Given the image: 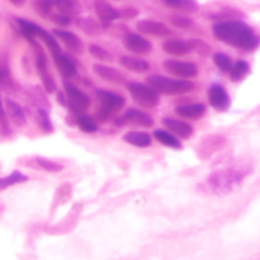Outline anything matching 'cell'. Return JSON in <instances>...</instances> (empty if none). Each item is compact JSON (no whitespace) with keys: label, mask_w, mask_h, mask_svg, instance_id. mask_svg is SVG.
<instances>
[{"label":"cell","mask_w":260,"mask_h":260,"mask_svg":"<svg viewBox=\"0 0 260 260\" xmlns=\"http://www.w3.org/2000/svg\"><path fill=\"white\" fill-rule=\"evenodd\" d=\"M212 30L217 40L239 50L253 51L259 46L258 35L241 20H222L216 23Z\"/></svg>","instance_id":"1"},{"label":"cell","mask_w":260,"mask_h":260,"mask_svg":"<svg viewBox=\"0 0 260 260\" xmlns=\"http://www.w3.org/2000/svg\"><path fill=\"white\" fill-rule=\"evenodd\" d=\"M147 84L157 94H165V95H180V94L189 93L194 89V84L190 80L170 79L162 75L149 76Z\"/></svg>","instance_id":"2"},{"label":"cell","mask_w":260,"mask_h":260,"mask_svg":"<svg viewBox=\"0 0 260 260\" xmlns=\"http://www.w3.org/2000/svg\"><path fill=\"white\" fill-rule=\"evenodd\" d=\"M127 90L135 102L144 108H154L159 104V94L149 85L140 83H127Z\"/></svg>","instance_id":"3"},{"label":"cell","mask_w":260,"mask_h":260,"mask_svg":"<svg viewBox=\"0 0 260 260\" xmlns=\"http://www.w3.org/2000/svg\"><path fill=\"white\" fill-rule=\"evenodd\" d=\"M63 91L68 99V107L74 113L83 114L90 106V99L74 84L63 81Z\"/></svg>","instance_id":"4"},{"label":"cell","mask_w":260,"mask_h":260,"mask_svg":"<svg viewBox=\"0 0 260 260\" xmlns=\"http://www.w3.org/2000/svg\"><path fill=\"white\" fill-rule=\"evenodd\" d=\"M165 71L179 79H192L198 74L197 66L193 62H183V61L167 60L162 63Z\"/></svg>","instance_id":"5"},{"label":"cell","mask_w":260,"mask_h":260,"mask_svg":"<svg viewBox=\"0 0 260 260\" xmlns=\"http://www.w3.org/2000/svg\"><path fill=\"white\" fill-rule=\"evenodd\" d=\"M208 102H210L211 107L217 111H226L230 106V98H229L228 91L220 84H213L208 89Z\"/></svg>","instance_id":"6"},{"label":"cell","mask_w":260,"mask_h":260,"mask_svg":"<svg viewBox=\"0 0 260 260\" xmlns=\"http://www.w3.org/2000/svg\"><path fill=\"white\" fill-rule=\"evenodd\" d=\"M123 46L127 50L131 51V52L141 56L147 55V53H150L152 51L151 42L145 40L141 36L135 35V33H129V35H127L123 38Z\"/></svg>","instance_id":"7"},{"label":"cell","mask_w":260,"mask_h":260,"mask_svg":"<svg viewBox=\"0 0 260 260\" xmlns=\"http://www.w3.org/2000/svg\"><path fill=\"white\" fill-rule=\"evenodd\" d=\"M118 121L119 122H117V123L119 124L127 123L132 124V126L144 127V128H149V127H152V124H154V121H152V118L149 114L144 113L141 111H137V109H129V111H127Z\"/></svg>","instance_id":"8"},{"label":"cell","mask_w":260,"mask_h":260,"mask_svg":"<svg viewBox=\"0 0 260 260\" xmlns=\"http://www.w3.org/2000/svg\"><path fill=\"white\" fill-rule=\"evenodd\" d=\"M93 70L99 78L108 81V83L114 84V85H123L127 83L126 76L114 68H109V66L102 65V63H94Z\"/></svg>","instance_id":"9"},{"label":"cell","mask_w":260,"mask_h":260,"mask_svg":"<svg viewBox=\"0 0 260 260\" xmlns=\"http://www.w3.org/2000/svg\"><path fill=\"white\" fill-rule=\"evenodd\" d=\"M137 29L140 32L145 33V35L155 36V37H167L172 33V30L169 29L168 25H165L164 23L156 22V20H140L137 23Z\"/></svg>","instance_id":"10"},{"label":"cell","mask_w":260,"mask_h":260,"mask_svg":"<svg viewBox=\"0 0 260 260\" xmlns=\"http://www.w3.org/2000/svg\"><path fill=\"white\" fill-rule=\"evenodd\" d=\"M56 37L66 46L69 51H71L73 53H83L84 51V43L80 38L76 35H74L73 32H69V30H61V29H55L53 30Z\"/></svg>","instance_id":"11"},{"label":"cell","mask_w":260,"mask_h":260,"mask_svg":"<svg viewBox=\"0 0 260 260\" xmlns=\"http://www.w3.org/2000/svg\"><path fill=\"white\" fill-rule=\"evenodd\" d=\"M162 124L172 132V135H175L179 139H189L193 135V127L187 122L179 121V119L174 118H164L162 119Z\"/></svg>","instance_id":"12"},{"label":"cell","mask_w":260,"mask_h":260,"mask_svg":"<svg viewBox=\"0 0 260 260\" xmlns=\"http://www.w3.org/2000/svg\"><path fill=\"white\" fill-rule=\"evenodd\" d=\"M94 9L104 27L109 25L114 19L118 18V10L114 9L106 0H94Z\"/></svg>","instance_id":"13"},{"label":"cell","mask_w":260,"mask_h":260,"mask_svg":"<svg viewBox=\"0 0 260 260\" xmlns=\"http://www.w3.org/2000/svg\"><path fill=\"white\" fill-rule=\"evenodd\" d=\"M96 96H98L99 102H101L102 107L111 109L112 112H118L119 109L123 108L124 106V98L118 95V94L111 93L107 90H96Z\"/></svg>","instance_id":"14"},{"label":"cell","mask_w":260,"mask_h":260,"mask_svg":"<svg viewBox=\"0 0 260 260\" xmlns=\"http://www.w3.org/2000/svg\"><path fill=\"white\" fill-rule=\"evenodd\" d=\"M178 116L187 119H200L205 116L206 107L205 104H185V106H179L175 108Z\"/></svg>","instance_id":"15"},{"label":"cell","mask_w":260,"mask_h":260,"mask_svg":"<svg viewBox=\"0 0 260 260\" xmlns=\"http://www.w3.org/2000/svg\"><path fill=\"white\" fill-rule=\"evenodd\" d=\"M53 61H55L56 68L58 69L61 74H62L65 78H74L76 75V66L75 63L71 61L70 57H68L66 55L62 53H58V55L53 56Z\"/></svg>","instance_id":"16"},{"label":"cell","mask_w":260,"mask_h":260,"mask_svg":"<svg viewBox=\"0 0 260 260\" xmlns=\"http://www.w3.org/2000/svg\"><path fill=\"white\" fill-rule=\"evenodd\" d=\"M119 63H121L122 68H124L128 71H132V73H145L150 68L147 61L139 57H132V56H122Z\"/></svg>","instance_id":"17"},{"label":"cell","mask_w":260,"mask_h":260,"mask_svg":"<svg viewBox=\"0 0 260 260\" xmlns=\"http://www.w3.org/2000/svg\"><path fill=\"white\" fill-rule=\"evenodd\" d=\"M5 113L10 117L17 126H23L25 122V116L23 108L12 99H5Z\"/></svg>","instance_id":"18"},{"label":"cell","mask_w":260,"mask_h":260,"mask_svg":"<svg viewBox=\"0 0 260 260\" xmlns=\"http://www.w3.org/2000/svg\"><path fill=\"white\" fill-rule=\"evenodd\" d=\"M123 141L135 147H149L151 145V136L145 132H127L123 136Z\"/></svg>","instance_id":"19"},{"label":"cell","mask_w":260,"mask_h":260,"mask_svg":"<svg viewBox=\"0 0 260 260\" xmlns=\"http://www.w3.org/2000/svg\"><path fill=\"white\" fill-rule=\"evenodd\" d=\"M162 50L172 56H184L189 52V46L185 41L182 40H169L164 42Z\"/></svg>","instance_id":"20"},{"label":"cell","mask_w":260,"mask_h":260,"mask_svg":"<svg viewBox=\"0 0 260 260\" xmlns=\"http://www.w3.org/2000/svg\"><path fill=\"white\" fill-rule=\"evenodd\" d=\"M154 137L156 141H159L164 146L172 147V149H182L179 139L170 132L164 131V129H156V131H154Z\"/></svg>","instance_id":"21"},{"label":"cell","mask_w":260,"mask_h":260,"mask_svg":"<svg viewBox=\"0 0 260 260\" xmlns=\"http://www.w3.org/2000/svg\"><path fill=\"white\" fill-rule=\"evenodd\" d=\"M165 5L177 10L194 13L198 10V4L196 0H164Z\"/></svg>","instance_id":"22"},{"label":"cell","mask_w":260,"mask_h":260,"mask_svg":"<svg viewBox=\"0 0 260 260\" xmlns=\"http://www.w3.org/2000/svg\"><path fill=\"white\" fill-rule=\"evenodd\" d=\"M230 76L233 79V81H241L244 78H246L249 73H250V66L246 61L240 60L238 62L234 63L230 69Z\"/></svg>","instance_id":"23"},{"label":"cell","mask_w":260,"mask_h":260,"mask_svg":"<svg viewBox=\"0 0 260 260\" xmlns=\"http://www.w3.org/2000/svg\"><path fill=\"white\" fill-rule=\"evenodd\" d=\"M36 37H40L41 40L45 42V45L47 46L48 50L52 52V55H58L60 53V45L57 43V40H55V38L52 37V36L50 35V33L46 32L43 28L38 27L37 29V33H36Z\"/></svg>","instance_id":"24"},{"label":"cell","mask_w":260,"mask_h":260,"mask_svg":"<svg viewBox=\"0 0 260 260\" xmlns=\"http://www.w3.org/2000/svg\"><path fill=\"white\" fill-rule=\"evenodd\" d=\"M53 7L57 8L61 14L70 17L79 10V3L76 0H53Z\"/></svg>","instance_id":"25"},{"label":"cell","mask_w":260,"mask_h":260,"mask_svg":"<svg viewBox=\"0 0 260 260\" xmlns=\"http://www.w3.org/2000/svg\"><path fill=\"white\" fill-rule=\"evenodd\" d=\"M76 123L80 127L81 131L85 132V134H94L98 129L96 122L91 117L86 116V114H79L78 119H76Z\"/></svg>","instance_id":"26"},{"label":"cell","mask_w":260,"mask_h":260,"mask_svg":"<svg viewBox=\"0 0 260 260\" xmlns=\"http://www.w3.org/2000/svg\"><path fill=\"white\" fill-rule=\"evenodd\" d=\"M28 177L23 175L22 173L18 172V170H14L10 175H8L4 179H0V188H8L12 187V185L18 184V183L27 182Z\"/></svg>","instance_id":"27"},{"label":"cell","mask_w":260,"mask_h":260,"mask_svg":"<svg viewBox=\"0 0 260 260\" xmlns=\"http://www.w3.org/2000/svg\"><path fill=\"white\" fill-rule=\"evenodd\" d=\"M188 46H189V51H194L198 55L203 56V57H207L211 53V47L206 42L201 40H190L188 41Z\"/></svg>","instance_id":"28"},{"label":"cell","mask_w":260,"mask_h":260,"mask_svg":"<svg viewBox=\"0 0 260 260\" xmlns=\"http://www.w3.org/2000/svg\"><path fill=\"white\" fill-rule=\"evenodd\" d=\"M36 162H37V165L41 168V169L46 170V172H50V173H58L63 169L62 165L57 164V162H55V161H51V160H48V159H45V157H42V156L36 157Z\"/></svg>","instance_id":"29"},{"label":"cell","mask_w":260,"mask_h":260,"mask_svg":"<svg viewBox=\"0 0 260 260\" xmlns=\"http://www.w3.org/2000/svg\"><path fill=\"white\" fill-rule=\"evenodd\" d=\"M89 52H90V55L93 56L94 58H96L98 61H108V62L113 61V55H112L111 52H108L107 50H104L103 47H101V46L91 45L90 47H89Z\"/></svg>","instance_id":"30"},{"label":"cell","mask_w":260,"mask_h":260,"mask_svg":"<svg viewBox=\"0 0 260 260\" xmlns=\"http://www.w3.org/2000/svg\"><path fill=\"white\" fill-rule=\"evenodd\" d=\"M213 61H215V65L217 66L222 73H229L231 66H233L231 58L229 57L228 55H225V53H221V52L215 53V56H213Z\"/></svg>","instance_id":"31"},{"label":"cell","mask_w":260,"mask_h":260,"mask_svg":"<svg viewBox=\"0 0 260 260\" xmlns=\"http://www.w3.org/2000/svg\"><path fill=\"white\" fill-rule=\"evenodd\" d=\"M53 8V0H35V9L42 17H47Z\"/></svg>","instance_id":"32"},{"label":"cell","mask_w":260,"mask_h":260,"mask_svg":"<svg viewBox=\"0 0 260 260\" xmlns=\"http://www.w3.org/2000/svg\"><path fill=\"white\" fill-rule=\"evenodd\" d=\"M38 74H40L41 80H42V84H43V86H45L46 91H48V93H52V91H55L56 90L55 81H53L52 76L48 74L47 68L38 70Z\"/></svg>","instance_id":"33"},{"label":"cell","mask_w":260,"mask_h":260,"mask_svg":"<svg viewBox=\"0 0 260 260\" xmlns=\"http://www.w3.org/2000/svg\"><path fill=\"white\" fill-rule=\"evenodd\" d=\"M79 24L83 28L84 32L89 33V35H95V33H98V25H96V23L93 22L90 18H85V19L80 20Z\"/></svg>","instance_id":"34"},{"label":"cell","mask_w":260,"mask_h":260,"mask_svg":"<svg viewBox=\"0 0 260 260\" xmlns=\"http://www.w3.org/2000/svg\"><path fill=\"white\" fill-rule=\"evenodd\" d=\"M38 117L41 119V126H42V128L46 132L52 131V123H51L50 116H48V113L45 109H38Z\"/></svg>","instance_id":"35"},{"label":"cell","mask_w":260,"mask_h":260,"mask_svg":"<svg viewBox=\"0 0 260 260\" xmlns=\"http://www.w3.org/2000/svg\"><path fill=\"white\" fill-rule=\"evenodd\" d=\"M172 23L175 25V27H179V28H189L193 25V20L185 17H173Z\"/></svg>","instance_id":"36"},{"label":"cell","mask_w":260,"mask_h":260,"mask_svg":"<svg viewBox=\"0 0 260 260\" xmlns=\"http://www.w3.org/2000/svg\"><path fill=\"white\" fill-rule=\"evenodd\" d=\"M114 116V112H112L111 109L106 108V107H102L98 109V112H96V118L99 119V121H107V119L112 118V117Z\"/></svg>","instance_id":"37"},{"label":"cell","mask_w":260,"mask_h":260,"mask_svg":"<svg viewBox=\"0 0 260 260\" xmlns=\"http://www.w3.org/2000/svg\"><path fill=\"white\" fill-rule=\"evenodd\" d=\"M137 14H139V12H137L135 8H131V7L123 8V9L118 10V18L122 17L124 18V19H132V18L136 17Z\"/></svg>","instance_id":"38"},{"label":"cell","mask_w":260,"mask_h":260,"mask_svg":"<svg viewBox=\"0 0 260 260\" xmlns=\"http://www.w3.org/2000/svg\"><path fill=\"white\" fill-rule=\"evenodd\" d=\"M53 20H55V22L60 25H68V24H70V22H71V19L69 15L61 14V13L58 15H56V17H53Z\"/></svg>","instance_id":"39"},{"label":"cell","mask_w":260,"mask_h":260,"mask_svg":"<svg viewBox=\"0 0 260 260\" xmlns=\"http://www.w3.org/2000/svg\"><path fill=\"white\" fill-rule=\"evenodd\" d=\"M5 119H7V113H5V109L2 103V96H0V122H2V123H5V122H7Z\"/></svg>","instance_id":"40"},{"label":"cell","mask_w":260,"mask_h":260,"mask_svg":"<svg viewBox=\"0 0 260 260\" xmlns=\"http://www.w3.org/2000/svg\"><path fill=\"white\" fill-rule=\"evenodd\" d=\"M57 101L61 106L68 107V99H66V95L62 93H57Z\"/></svg>","instance_id":"41"},{"label":"cell","mask_w":260,"mask_h":260,"mask_svg":"<svg viewBox=\"0 0 260 260\" xmlns=\"http://www.w3.org/2000/svg\"><path fill=\"white\" fill-rule=\"evenodd\" d=\"M9 2L12 3L13 5H15V7H22L25 3V0H9Z\"/></svg>","instance_id":"42"},{"label":"cell","mask_w":260,"mask_h":260,"mask_svg":"<svg viewBox=\"0 0 260 260\" xmlns=\"http://www.w3.org/2000/svg\"><path fill=\"white\" fill-rule=\"evenodd\" d=\"M3 80H4V75H3V71L2 69H0V84L3 83Z\"/></svg>","instance_id":"43"}]
</instances>
